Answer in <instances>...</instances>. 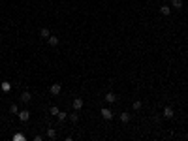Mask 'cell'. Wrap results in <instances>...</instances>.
<instances>
[{
    "instance_id": "1",
    "label": "cell",
    "mask_w": 188,
    "mask_h": 141,
    "mask_svg": "<svg viewBox=\"0 0 188 141\" xmlns=\"http://www.w3.org/2000/svg\"><path fill=\"white\" fill-rule=\"evenodd\" d=\"M60 92H62V85H60V83H53V85L49 86V94L51 96H58Z\"/></svg>"
},
{
    "instance_id": "2",
    "label": "cell",
    "mask_w": 188,
    "mask_h": 141,
    "mask_svg": "<svg viewBox=\"0 0 188 141\" xmlns=\"http://www.w3.org/2000/svg\"><path fill=\"white\" fill-rule=\"evenodd\" d=\"M19 120H21V122H27L28 118H30V111H27V109H23V111H19Z\"/></svg>"
},
{
    "instance_id": "3",
    "label": "cell",
    "mask_w": 188,
    "mask_h": 141,
    "mask_svg": "<svg viewBox=\"0 0 188 141\" xmlns=\"http://www.w3.org/2000/svg\"><path fill=\"white\" fill-rule=\"evenodd\" d=\"M100 113H102V117L105 118V120H111V118H113V111H111V109H107V107L100 109Z\"/></svg>"
},
{
    "instance_id": "4",
    "label": "cell",
    "mask_w": 188,
    "mask_h": 141,
    "mask_svg": "<svg viewBox=\"0 0 188 141\" xmlns=\"http://www.w3.org/2000/svg\"><path fill=\"white\" fill-rule=\"evenodd\" d=\"M164 117L166 118H173V115H175V111H173V107H169V105H167V107H164Z\"/></svg>"
},
{
    "instance_id": "5",
    "label": "cell",
    "mask_w": 188,
    "mask_h": 141,
    "mask_svg": "<svg viewBox=\"0 0 188 141\" xmlns=\"http://www.w3.org/2000/svg\"><path fill=\"white\" fill-rule=\"evenodd\" d=\"M103 98H105V102H107V104H115V102H117V94H113V92H107Z\"/></svg>"
},
{
    "instance_id": "6",
    "label": "cell",
    "mask_w": 188,
    "mask_h": 141,
    "mask_svg": "<svg viewBox=\"0 0 188 141\" xmlns=\"http://www.w3.org/2000/svg\"><path fill=\"white\" fill-rule=\"evenodd\" d=\"M72 107H73L75 111H79L81 107H83V100H81V98H75V100L72 102Z\"/></svg>"
},
{
    "instance_id": "7",
    "label": "cell",
    "mask_w": 188,
    "mask_h": 141,
    "mask_svg": "<svg viewBox=\"0 0 188 141\" xmlns=\"http://www.w3.org/2000/svg\"><path fill=\"white\" fill-rule=\"evenodd\" d=\"M30 100H32V94H30L28 90H25V92L21 94V102H25V104H28Z\"/></svg>"
},
{
    "instance_id": "8",
    "label": "cell",
    "mask_w": 188,
    "mask_h": 141,
    "mask_svg": "<svg viewBox=\"0 0 188 141\" xmlns=\"http://www.w3.org/2000/svg\"><path fill=\"white\" fill-rule=\"evenodd\" d=\"M171 9H173V8L166 4V6H162V8H160V13H162V15H166V17H167V15L171 13Z\"/></svg>"
},
{
    "instance_id": "9",
    "label": "cell",
    "mask_w": 188,
    "mask_h": 141,
    "mask_svg": "<svg viewBox=\"0 0 188 141\" xmlns=\"http://www.w3.org/2000/svg\"><path fill=\"white\" fill-rule=\"evenodd\" d=\"M47 41H49V45H51V47H57V45H58V38H57V36H53V34L47 38Z\"/></svg>"
},
{
    "instance_id": "10",
    "label": "cell",
    "mask_w": 188,
    "mask_h": 141,
    "mask_svg": "<svg viewBox=\"0 0 188 141\" xmlns=\"http://www.w3.org/2000/svg\"><path fill=\"white\" fill-rule=\"evenodd\" d=\"M171 8L173 9H183V0H171Z\"/></svg>"
},
{
    "instance_id": "11",
    "label": "cell",
    "mask_w": 188,
    "mask_h": 141,
    "mask_svg": "<svg viewBox=\"0 0 188 141\" xmlns=\"http://www.w3.org/2000/svg\"><path fill=\"white\" fill-rule=\"evenodd\" d=\"M51 36V32H49V28H41V30H40V38H43V40H47V38H49Z\"/></svg>"
},
{
    "instance_id": "12",
    "label": "cell",
    "mask_w": 188,
    "mask_h": 141,
    "mask_svg": "<svg viewBox=\"0 0 188 141\" xmlns=\"http://www.w3.org/2000/svg\"><path fill=\"white\" fill-rule=\"evenodd\" d=\"M0 88H2V92H9V90H11V83L4 81L2 85H0Z\"/></svg>"
},
{
    "instance_id": "13",
    "label": "cell",
    "mask_w": 188,
    "mask_h": 141,
    "mask_svg": "<svg viewBox=\"0 0 188 141\" xmlns=\"http://www.w3.org/2000/svg\"><path fill=\"white\" fill-rule=\"evenodd\" d=\"M130 118H132L130 113H126V111H122V113H121V120H122L124 124H126V122H130Z\"/></svg>"
},
{
    "instance_id": "14",
    "label": "cell",
    "mask_w": 188,
    "mask_h": 141,
    "mask_svg": "<svg viewBox=\"0 0 188 141\" xmlns=\"http://www.w3.org/2000/svg\"><path fill=\"white\" fill-rule=\"evenodd\" d=\"M47 137H49V139H55V137H57V130H55V128H47Z\"/></svg>"
},
{
    "instance_id": "15",
    "label": "cell",
    "mask_w": 188,
    "mask_h": 141,
    "mask_svg": "<svg viewBox=\"0 0 188 141\" xmlns=\"http://www.w3.org/2000/svg\"><path fill=\"white\" fill-rule=\"evenodd\" d=\"M70 120H72L73 124H75L77 120H79V113H77V111H75V113H72V115H70Z\"/></svg>"
},
{
    "instance_id": "16",
    "label": "cell",
    "mask_w": 188,
    "mask_h": 141,
    "mask_svg": "<svg viewBox=\"0 0 188 141\" xmlns=\"http://www.w3.org/2000/svg\"><path fill=\"white\" fill-rule=\"evenodd\" d=\"M9 113L17 115V113H19V107H17V105H15V104H11V105H9Z\"/></svg>"
},
{
    "instance_id": "17",
    "label": "cell",
    "mask_w": 188,
    "mask_h": 141,
    "mask_svg": "<svg viewBox=\"0 0 188 141\" xmlns=\"http://www.w3.org/2000/svg\"><path fill=\"white\" fill-rule=\"evenodd\" d=\"M58 111H60V109H58L57 105H51V107H49V113H51V115H55V117H57V113H58Z\"/></svg>"
},
{
    "instance_id": "18",
    "label": "cell",
    "mask_w": 188,
    "mask_h": 141,
    "mask_svg": "<svg viewBox=\"0 0 188 141\" xmlns=\"http://www.w3.org/2000/svg\"><path fill=\"white\" fill-rule=\"evenodd\" d=\"M141 105H143V104H141V100H135L134 104H132V107H134V109H141Z\"/></svg>"
},
{
    "instance_id": "19",
    "label": "cell",
    "mask_w": 188,
    "mask_h": 141,
    "mask_svg": "<svg viewBox=\"0 0 188 141\" xmlns=\"http://www.w3.org/2000/svg\"><path fill=\"white\" fill-rule=\"evenodd\" d=\"M66 117H68V115L64 113V111H58V113H57V118H58V120H64Z\"/></svg>"
},
{
    "instance_id": "20",
    "label": "cell",
    "mask_w": 188,
    "mask_h": 141,
    "mask_svg": "<svg viewBox=\"0 0 188 141\" xmlns=\"http://www.w3.org/2000/svg\"><path fill=\"white\" fill-rule=\"evenodd\" d=\"M13 141H25V136H23V134H15V136H13Z\"/></svg>"
}]
</instances>
